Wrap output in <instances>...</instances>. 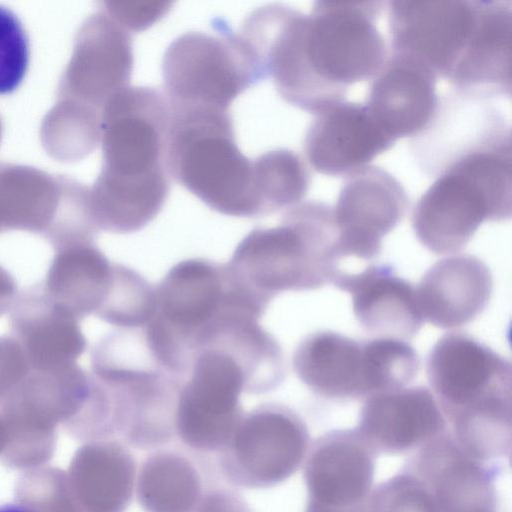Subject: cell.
<instances>
[{"instance_id": "f546056e", "label": "cell", "mask_w": 512, "mask_h": 512, "mask_svg": "<svg viewBox=\"0 0 512 512\" xmlns=\"http://www.w3.org/2000/svg\"><path fill=\"white\" fill-rule=\"evenodd\" d=\"M31 372L24 350L17 339L0 336V400L6 399Z\"/></svg>"}, {"instance_id": "4dcf8cb0", "label": "cell", "mask_w": 512, "mask_h": 512, "mask_svg": "<svg viewBox=\"0 0 512 512\" xmlns=\"http://www.w3.org/2000/svg\"><path fill=\"white\" fill-rule=\"evenodd\" d=\"M194 512H252L248 504L228 490H214L205 494Z\"/></svg>"}, {"instance_id": "52a82bcc", "label": "cell", "mask_w": 512, "mask_h": 512, "mask_svg": "<svg viewBox=\"0 0 512 512\" xmlns=\"http://www.w3.org/2000/svg\"><path fill=\"white\" fill-rule=\"evenodd\" d=\"M332 209L301 202L285 210L279 224L255 228L226 264L252 289L273 299L285 291L314 290L332 283L341 269Z\"/></svg>"}, {"instance_id": "1f68e13d", "label": "cell", "mask_w": 512, "mask_h": 512, "mask_svg": "<svg viewBox=\"0 0 512 512\" xmlns=\"http://www.w3.org/2000/svg\"><path fill=\"white\" fill-rule=\"evenodd\" d=\"M17 296V284L14 277L0 265V317L10 312Z\"/></svg>"}, {"instance_id": "603a6c76", "label": "cell", "mask_w": 512, "mask_h": 512, "mask_svg": "<svg viewBox=\"0 0 512 512\" xmlns=\"http://www.w3.org/2000/svg\"><path fill=\"white\" fill-rule=\"evenodd\" d=\"M511 47V2L479 1L474 30L447 80L460 93L510 97Z\"/></svg>"}, {"instance_id": "e0dca14e", "label": "cell", "mask_w": 512, "mask_h": 512, "mask_svg": "<svg viewBox=\"0 0 512 512\" xmlns=\"http://www.w3.org/2000/svg\"><path fill=\"white\" fill-rule=\"evenodd\" d=\"M414 139L423 168L437 175L460 157L511 140V128L489 99L455 91L439 98L432 121Z\"/></svg>"}, {"instance_id": "d4e9b609", "label": "cell", "mask_w": 512, "mask_h": 512, "mask_svg": "<svg viewBox=\"0 0 512 512\" xmlns=\"http://www.w3.org/2000/svg\"><path fill=\"white\" fill-rule=\"evenodd\" d=\"M54 250L43 294L78 320L96 316L112 288L117 263L108 260L94 239L68 242Z\"/></svg>"}, {"instance_id": "3957f363", "label": "cell", "mask_w": 512, "mask_h": 512, "mask_svg": "<svg viewBox=\"0 0 512 512\" xmlns=\"http://www.w3.org/2000/svg\"><path fill=\"white\" fill-rule=\"evenodd\" d=\"M167 166L171 177L212 210L267 216L258 157L238 148L230 110L170 108Z\"/></svg>"}, {"instance_id": "7c38bea8", "label": "cell", "mask_w": 512, "mask_h": 512, "mask_svg": "<svg viewBox=\"0 0 512 512\" xmlns=\"http://www.w3.org/2000/svg\"><path fill=\"white\" fill-rule=\"evenodd\" d=\"M243 391L245 374L229 354L216 348L199 350L178 392L176 435L194 450L218 452L244 415Z\"/></svg>"}, {"instance_id": "9a60e30c", "label": "cell", "mask_w": 512, "mask_h": 512, "mask_svg": "<svg viewBox=\"0 0 512 512\" xmlns=\"http://www.w3.org/2000/svg\"><path fill=\"white\" fill-rule=\"evenodd\" d=\"M407 207L405 189L383 168L369 165L347 176L332 209L339 263L347 257L375 259Z\"/></svg>"}, {"instance_id": "83f0119b", "label": "cell", "mask_w": 512, "mask_h": 512, "mask_svg": "<svg viewBox=\"0 0 512 512\" xmlns=\"http://www.w3.org/2000/svg\"><path fill=\"white\" fill-rule=\"evenodd\" d=\"M30 47L22 22L0 5V95L14 92L28 70Z\"/></svg>"}, {"instance_id": "6da1fadb", "label": "cell", "mask_w": 512, "mask_h": 512, "mask_svg": "<svg viewBox=\"0 0 512 512\" xmlns=\"http://www.w3.org/2000/svg\"><path fill=\"white\" fill-rule=\"evenodd\" d=\"M169 125L167 100L151 87L128 86L108 100L105 166L89 205L97 228L133 233L162 210L171 186Z\"/></svg>"}, {"instance_id": "ffe728a7", "label": "cell", "mask_w": 512, "mask_h": 512, "mask_svg": "<svg viewBox=\"0 0 512 512\" xmlns=\"http://www.w3.org/2000/svg\"><path fill=\"white\" fill-rule=\"evenodd\" d=\"M437 76L409 58L389 54L372 78L365 104L369 112L395 141L416 137L432 121L439 97Z\"/></svg>"}, {"instance_id": "d6986e66", "label": "cell", "mask_w": 512, "mask_h": 512, "mask_svg": "<svg viewBox=\"0 0 512 512\" xmlns=\"http://www.w3.org/2000/svg\"><path fill=\"white\" fill-rule=\"evenodd\" d=\"M356 430L376 455H394L417 450L448 428L433 393L418 386L366 398Z\"/></svg>"}, {"instance_id": "7a4b0ae2", "label": "cell", "mask_w": 512, "mask_h": 512, "mask_svg": "<svg viewBox=\"0 0 512 512\" xmlns=\"http://www.w3.org/2000/svg\"><path fill=\"white\" fill-rule=\"evenodd\" d=\"M427 377L450 433L464 451L484 462L510 455L508 359L468 334L452 332L433 346Z\"/></svg>"}, {"instance_id": "ba28073f", "label": "cell", "mask_w": 512, "mask_h": 512, "mask_svg": "<svg viewBox=\"0 0 512 512\" xmlns=\"http://www.w3.org/2000/svg\"><path fill=\"white\" fill-rule=\"evenodd\" d=\"M366 512H500L493 471L449 431L416 450L373 488Z\"/></svg>"}, {"instance_id": "9c48e42d", "label": "cell", "mask_w": 512, "mask_h": 512, "mask_svg": "<svg viewBox=\"0 0 512 512\" xmlns=\"http://www.w3.org/2000/svg\"><path fill=\"white\" fill-rule=\"evenodd\" d=\"M381 1H317L303 14L300 42L305 65L332 97L345 100L350 85L372 79L388 52L377 20Z\"/></svg>"}, {"instance_id": "277c9868", "label": "cell", "mask_w": 512, "mask_h": 512, "mask_svg": "<svg viewBox=\"0 0 512 512\" xmlns=\"http://www.w3.org/2000/svg\"><path fill=\"white\" fill-rule=\"evenodd\" d=\"M271 300L240 280L227 264L186 259L155 286L153 312L142 328L144 338L161 366L185 380L195 342L207 326L234 307L263 315Z\"/></svg>"}, {"instance_id": "d6a6232c", "label": "cell", "mask_w": 512, "mask_h": 512, "mask_svg": "<svg viewBox=\"0 0 512 512\" xmlns=\"http://www.w3.org/2000/svg\"><path fill=\"white\" fill-rule=\"evenodd\" d=\"M0 512H38L30 506L22 503H5L0 505Z\"/></svg>"}, {"instance_id": "5b68a950", "label": "cell", "mask_w": 512, "mask_h": 512, "mask_svg": "<svg viewBox=\"0 0 512 512\" xmlns=\"http://www.w3.org/2000/svg\"><path fill=\"white\" fill-rule=\"evenodd\" d=\"M435 176L412 213L416 238L430 252L458 253L483 222L510 219L511 141L460 157Z\"/></svg>"}, {"instance_id": "4fadbf2b", "label": "cell", "mask_w": 512, "mask_h": 512, "mask_svg": "<svg viewBox=\"0 0 512 512\" xmlns=\"http://www.w3.org/2000/svg\"><path fill=\"white\" fill-rule=\"evenodd\" d=\"M293 369L313 393L332 400H355L388 389L384 341L358 342L333 331L307 335L293 354Z\"/></svg>"}, {"instance_id": "44dd1931", "label": "cell", "mask_w": 512, "mask_h": 512, "mask_svg": "<svg viewBox=\"0 0 512 512\" xmlns=\"http://www.w3.org/2000/svg\"><path fill=\"white\" fill-rule=\"evenodd\" d=\"M332 284L352 297L353 313L376 337L412 339L421 328L416 291L387 264L370 265L359 272L340 270Z\"/></svg>"}, {"instance_id": "2e32d148", "label": "cell", "mask_w": 512, "mask_h": 512, "mask_svg": "<svg viewBox=\"0 0 512 512\" xmlns=\"http://www.w3.org/2000/svg\"><path fill=\"white\" fill-rule=\"evenodd\" d=\"M376 456L356 429L332 430L317 438L304 461V512H366Z\"/></svg>"}, {"instance_id": "cb8c5ba5", "label": "cell", "mask_w": 512, "mask_h": 512, "mask_svg": "<svg viewBox=\"0 0 512 512\" xmlns=\"http://www.w3.org/2000/svg\"><path fill=\"white\" fill-rule=\"evenodd\" d=\"M9 314L11 335L22 346L33 371L77 363L87 348L80 320L52 303L42 290L18 294Z\"/></svg>"}, {"instance_id": "484cf974", "label": "cell", "mask_w": 512, "mask_h": 512, "mask_svg": "<svg viewBox=\"0 0 512 512\" xmlns=\"http://www.w3.org/2000/svg\"><path fill=\"white\" fill-rule=\"evenodd\" d=\"M135 493L144 512H194L204 496L194 464L169 450L156 451L143 461Z\"/></svg>"}, {"instance_id": "f1b7e54d", "label": "cell", "mask_w": 512, "mask_h": 512, "mask_svg": "<svg viewBox=\"0 0 512 512\" xmlns=\"http://www.w3.org/2000/svg\"><path fill=\"white\" fill-rule=\"evenodd\" d=\"M170 1H115L108 4L110 16L126 31L141 32L162 19L170 10Z\"/></svg>"}, {"instance_id": "5bb4252c", "label": "cell", "mask_w": 512, "mask_h": 512, "mask_svg": "<svg viewBox=\"0 0 512 512\" xmlns=\"http://www.w3.org/2000/svg\"><path fill=\"white\" fill-rule=\"evenodd\" d=\"M479 1L397 0L387 6L390 54L414 60L447 79L463 54Z\"/></svg>"}, {"instance_id": "7402d4cb", "label": "cell", "mask_w": 512, "mask_h": 512, "mask_svg": "<svg viewBox=\"0 0 512 512\" xmlns=\"http://www.w3.org/2000/svg\"><path fill=\"white\" fill-rule=\"evenodd\" d=\"M492 290L493 279L488 266L471 254L437 261L415 289L422 321L441 329L472 322L488 305Z\"/></svg>"}, {"instance_id": "8992f818", "label": "cell", "mask_w": 512, "mask_h": 512, "mask_svg": "<svg viewBox=\"0 0 512 512\" xmlns=\"http://www.w3.org/2000/svg\"><path fill=\"white\" fill-rule=\"evenodd\" d=\"M90 363L107 394L112 436L138 449L159 448L173 439L183 380L153 356L142 328L106 335L92 348Z\"/></svg>"}, {"instance_id": "4316f807", "label": "cell", "mask_w": 512, "mask_h": 512, "mask_svg": "<svg viewBox=\"0 0 512 512\" xmlns=\"http://www.w3.org/2000/svg\"><path fill=\"white\" fill-rule=\"evenodd\" d=\"M86 48L88 88L94 97L109 100L129 86L133 69L131 36L110 15L91 22Z\"/></svg>"}, {"instance_id": "30bf717a", "label": "cell", "mask_w": 512, "mask_h": 512, "mask_svg": "<svg viewBox=\"0 0 512 512\" xmlns=\"http://www.w3.org/2000/svg\"><path fill=\"white\" fill-rule=\"evenodd\" d=\"M163 95L170 108L229 110L233 100L263 77L238 33L186 32L162 60Z\"/></svg>"}, {"instance_id": "8fae6325", "label": "cell", "mask_w": 512, "mask_h": 512, "mask_svg": "<svg viewBox=\"0 0 512 512\" xmlns=\"http://www.w3.org/2000/svg\"><path fill=\"white\" fill-rule=\"evenodd\" d=\"M309 447V431L300 416L285 405L266 403L243 415L218 451V465L234 486L269 488L301 467Z\"/></svg>"}, {"instance_id": "ac0fdd59", "label": "cell", "mask_w": 512, "mask_h": 512, "mask_svg": "<svg viewBox=\"0 0 512 512\" xmlns=\"http://www.w3.org/2000/svg\"><path fill=\"white\" fill-rule=\"evenodd\" d=\"M304 139L309 165L327 176H349L370 165L395 140L365 104L341 101L314 115Z\"/></svg>"}]
</instances>
